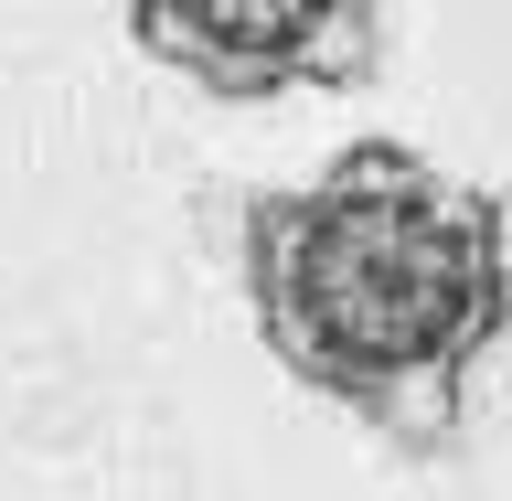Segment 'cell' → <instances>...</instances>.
Instances as JSON below:
<instances>
[{
  "instance_id": "2",
  "label": "cell",
  "mask_w": 512,
  "mask_h": 501,
  "mask_svg": "<svg viewBox=\"0 0 512 501\" xmlns=\"http://www.w3.org/2000/svg\"><path fill=\"white\" fill-rule=\"evenodd\" d=\"M128 32L160 75L224 107L342 96L384 64V0H128Z\"/></svg>"
},
{
  "instance_id": "1",
  "label": "cell",
  "mask_w": 512,
  "mask_h": 501,
  "mask_svg": "<svg viewBox=\"0 0 512 501\" xmlns=\"http://www.w3.org/2000/svg\"><path fill=\"white\" fill-rule=\"evenodd\" d=\"M235 288L278 374L384 448L448 459L480 363L512 331V224L502 192L438 171L427 150L352 139L310 182L246 192Z\"/></svg>"
}]
</instances>
